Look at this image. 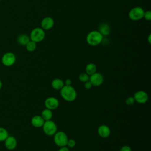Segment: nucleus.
<instances>
[{
	"instance_id": "obj_1",
	"label": "nucleus",
	"mask_w": 151,
	"mask_h": 151,
	"mask_svg": "<svg viewBox=\"0 0 151 151\" xmlns=\"http://www.w3.org/2000/svg\"><path fill=\"white\" fill-rule=\"evenodd\" d=\"M60 94L63 99L67 101H73L77 98V91L71 86L64 85L60 90Z\"/></svg>"
},
{
	"instance_id": "obj_2",
	"label": "nucleus",
	"mask_w": 151,
	"mask_h": 151,
	"mask_svg": "<svg viewBox=\"0 0 151 151\" xmlns=\"http://www.w3.org/2000/svg\"><path fill=\"white\" fill-rule=\"evenodd\" d=\"M103 40V36L97 30L89 32L86 37L87 43L90 46H97L99 45Z\"/></svg>"
},
{
	"instance_id": "obj_3",
	"label": "nucleus",
	"mask_w": 151,
	"mask_h": 151,
	"mask_svg": "<svg viewBox=\"0 0 151 151\" xmlns=\"http://www.w3.org/2000/svg\"><path fill=\"white\" fill-rule=\"evenodd\" d=\"M45 37V31L40 27L34 28L30 32L29 38L32 41L36 43L41 42Z\"/></svg>"
},
{
	"instance_id": "obj_4",
	"label": "nucleus",
	"mask_w": 151,
	"mask_h": 151,
	"mask_svg": "<svg viewBox=\"0 0 151 151\" xmlns=\"http://www.w3.org/2000/svg\"><path fill=\"white\" fill-rule=\"evenodd\" d=\"M42 129L46 135L51 136L57 132V126L54 121L49 120L44 122Z\"/></svg>"
},
{
	"instance_id": "obj_5",
	"label": "nucleus",
	"mask_w": 151,
	"mask_h": 151,
	"mask_svg": "<svg viewBox=\"0 0 151 151\" xmlns=\"http://www.w3.org/2000/svg\"><path fill=\"white\" fill-rule=\"evenodd\" d=\"M68 139L67 135L63 131L57 132L54 134V142L55 144L60 147L67 146Z\"/></svg>"
},
{
	"instance_id": "obj_6",
	"label": "nucleus",
	"mask_w": 151,
	"mask_h": 151,
	"mask_svg": "<svg viewBox=\"0 0 151 151\" xmlns=\"http://www.w3.org/2000/svg\"><path fill=\"white\" fill-rule=\"evenodd\" d=\"M145 11L140 6H135L129 12V17L132 21H139L143 18Z\"/></svg>"
},
{
	"instance_id": "obj_7",
	"label": "nucleus",
	"mask_w": 151,
	"mask_h": 151,
	"mask_svg": "<svg viewBox=\"0 0 151 151\" xmlns=\"http://www.w3.org/2000/svg\"><path fill=\"white\" fill-rule=\"evenodd\" d=\"M16 61V56L12 52H5L2 57L1 62L2 64L6 67H11L13 65Z\"/></svg>"
},
{
	"instance_id": "obj_8",
	"label": "nucleus",
	"mask_w": 151,
	"mask_h": 151,
	"mask_svg": "<svg viewBox=\"0 0 151 151\" xmlns=\"http://www.w3.org/2000/svg\"><path fill=\"white\" fill-rule=\"evenodd\" d=\"M133 97L135 101H136L138 103L140 104H144L146 103L149 99L148 95L146 93V92L143 91V90H139L137 91L134 96Z\"/></svg>"
},
{
	"instance_id": "obj_9",
	"label": "nucleus",
	"mask_w": 151,
	"mask_h": 151,
	"mask_svg": "<svg viewBox=\"0 0 151 151\" xmlns=\"http://www.w3.org/2000/svg\"><path fill=\"white\" fill-rule=\"evenodd\" d=\"M89 81L94 86H99L101 85L104 81L103 75L100 73L96 72L90 76Z\"/></svg>"
},
{
	"instance_id": "obj_10",
	"label": "nucleus",
	"mask_w": 151,
	"mask_h": 151,
	"mask_svg": "<svg viewBox=\"0 0 151 151\" xmlns=\"http://www.w3.org/2000/svg\"><path fill=\"white\" fill-rule=\"evenodd\" d=\"M44 105L45 108L52 110L59 106V101L54 97H49L45 99Z\"/></svg>"
},
{
	"instance_id": "obj_11",
	"label": "nucleus",
	"mask_w": 151,
	"mask_h": 151,
	"mask_svg": "<svg viewBox=\"0 0 151 151\" xmlns=\"http://www.w3.org/2000/svg\"><path fill=\"white\" fill-rule=\"evenodd\" d=\"M4 145L6 149L9 150H14L17 146V140L14 136H8L4 140Z\"/></svg>"
},
{
	"instance_id": "obj_12",
	"label": "nucleus",
	"mask_w": 151,
	"mask_h": 151,
	"mask_svg": "<svg viewBox=\"0 0 151 151\" xmlns=\"http://www.w3.org/2000/svg\"><path fill=\"white\" fill-rule=\"evenodd\" d=\"M54 25V21L52 18L50 17H46L44 18L41 22V28L45 30L51 29Z\"/></svg>"
},
{
	"instance_id": "obj_13",
	"label": "nucleus",
	"mask_w": 151,
	"mask_h": 151,
	"mask_svg": "<svg viewBox=\"0 0 151 151\" xmlns=\"http://www.w3.org/2000/svg\"><path fill=\"white\" fill-rule=\"evenodd\" d=\"M98 134L103 138L108 137L111 133L109 127L106 124L100 125L97 129Z\"/></svg>"
},
{
	"instance_id": "obj_14",
	"label": "nucleus",
	"mask_w": 151,
	"mask_h": 151,
	"mask_svg": "<svg viewBox=\"0 0 151 151\" xmlns=\"http://www.w3.org/2000/svg\"><path fill=\"white\" fill-rule=\"evenodd\" d=\"M45 120L43 119V118L41 117V116L40 115H35L34 116L31 120V124L37 128H40L42 127Z\"/></svg>"
},
{
	"instance_id": "obj_15",
	"label": "nucleus",
	"mask_w": 151,
	"mask_h": 151,
	"mask_svg": "<svg viewBox=\"0 0 151 151\" xmlns=\"http://www.w3.org/2000/svg\"><path fill=\"white\" fill-rule=\"evenodd\" d=\"M99 31L104 36H107L110 32V27L107 23L103 22L100 24L99 27Z\"/></svg>"
},
{
	"instance_id": "obj_16",
	"label": "nucleus",
	"mask_w": 151,
	"mask_h": 151,
	"mask_svg": "<svg viewBox=\"0 0 151 151\" xmlns=\"http://www.w3.org/2000/svg\"><path fill=\"white\" fill-rule=\"evenodd\" d=\"M30 38L29 36H28L27 34H20L18 36V37L17 38V42L21 45H24L25 46V45L30 41Z\"/></svg>"
},
{
	"instance_id": "obj_17",
	"label": "nucleus",
	"mask_w": 151,
	"mask_h": 151,
	"mask_svg": "<svg viewBox=\"0 0 151 151\" xmlns=\"http://www.w3.org/2000/svg\"><path fill=\"white\" fill-rule=\"evenodd\" d=\"M64 86V82L60 78H55L51 82V86L55 90H61Z\"/></svg>"
},
{
	"instance_id": "obj_18",
	"label": "nucleus",
	"mask_w": 151,
	"mask_h": 151,
	"mask_svg": "<svg viewBox=\"0 0 151 151\" xmlns=\"http://www.w3.org/2000/svg\"><path fill=\"white\" fill-rule=\"evenodd\" d=\"M85 70H86V73L88 75L91 76L96 72L97 67L95 64L90 63L87 64V65L86 66Z\"/></svg>"
},
{
	"instance_id": "obj_19",
	"label": "nucleus",
	"mask_w": 151,
	"mask_h": 151,
	"mask_svg": "<svg viewBox=\"0 0 151 151\" xmlns=\"http://www.w3.org/2000/svg\"><path fill=\"white\" fill-rule=\"evenodd\" d=\"M41 117L43 118V119L45 121L51 120L52 117V112L51 110H50L48 109L45 108L42 110L41 112Z\"/></svg>"
},
{
	"instance_id": "obj_20",
	"label": "nucleus",
	"mask_w": 151,
	"mask_h": 151,
	"mask_svg": "<svg viewBox=\"0 0 151 151\" xmlns=\"http://www.w3.org/2000/svg\"><path fill=\"white\" fill-rule=\"evenodd\" d=\"M8 136L9 134L7 130L4 127H0V142H4Z\"/></svg>"
},
{
	"instance_id": "obj_21",
	"label": "nucleus",
	"mask_w": 151,
	"mask_h": 151,
	"mask_svg": "<svg viewBox=\"0 0 151 151\" xmlns=\"http://www.w3.org/2000/svg\"><path fill=\"white\" fill-rule=\"evenodd\" d=\"M25 48L29 52H32L35 51V50L37 48V43L35 42L34 41H32L30 40L26 45H25Z\"/></svg>"
},
{
	"instance_id": "obj_22",
	"label": "nucleus",
	"mask_w": 151,
	"mask_h": 151,
	"mask_svg": "<svg viewBox=\"0 0 151 151\" xmlns=\"http://www.w3.org/2000/svg\"><path fill=\"white\" fill-rule=\"evenodd\" d=\"M89 78L90 76L88 75L86 73H82L78 76V80L83 83H86L89 81Z\"/></svg>"
},
{
	"instance_id": "obj_23",
	"label": "nucleus",
	"mask_w": 151,
	"mask_h": 151,
	"mask_svg": "<svg viewBox=\"0 0 151 151\" xmlns=\"http://www.w3.org/2000/svg\"><path fill=\"white\" fill-rule=\"evenodd\" d=\"M135 100H134V99L133 97V96H129V97H127L126 100H125V103L127 105H129V106H130V105H132L134 103Z\"/></svg>"
},
{
	"instance_id": "obj_24",
	"label": "nucleus",
	"mask_w": 151,
	"mask_h": 151,
	"mask_svg": "<svg viewBox=\"0 0 151 151\" xmlns=\"http://www.w3.org/2000/svg\"><path fill=\"white\" fill-rule=\"evenodd\" d=\"M76 142L74 139H68V141L67 143V146H68V147L73 148L76 146Z\"/></svg>"
},
{
	"instance_id": "obj_25",
	"label": "nucleus",
	"mask_w": 151,
	"mask_h": 151,
	"mask_svg": "<svg viewBox=\"0 0 151 151\" xmlns=\"http://www.w3.org/2000/svg\"><path fill=\"white\" fill-rule=\"evenodd\" d=\"M143 18L147 20V21H150L151 20V12L150 11H145Z\"/></svg>"
},
{
	"instance_id": "obj_26",
	"label": "nucleus",
	"mask_w": 151,
	"mask_h": 151,
	"mask_svg": "<svg viewBox=\"0 0 151 151\" xmlns=\"http://www.w3.org/2000/svg\"><path fill=\"white\" fill-rule=\"evenodd\" d=\"M84 88H85L86 89L88 90V89H90V88L92 87L93 85H92V84L91 83V82H90V81H88L84 83Z\"/></svg>"
},
{
	"instance_id": "obj_27",
	"label": "nucleus",
	"mask_w": 151,
	"mask_h": 151,
	"mask_svg": "<svg viewBox=\"0 0 151 151\" xmlns=\"http://www.w3.org/2000/svg\"><path fill=\"white\" fill-rule=\"evenodd\" d=\"M120 151H132V149L130 146L125 145L120 148Z\"/></svg>"
},
{
	"instance_id": "obj_28",
	"label": "nucleus",
	"mask_w": 151,
	"mask_h": 151,
	"mask_svg": "<svg viewBox=\"0 0 151 151\" xmlns=\"http://www.w3.org/2000/svg\"><path fill=\"white\" fill-rule=\"evenodd\" d=\"M58 151H70V149L67 146H65L60 147V148Z\"/></svg>"
},
{
	"instance_id": "obj_29",
	"label": "nucleus",
	"mask_w": 151,
	"mask_h": 151,
	"mask_svg": "<svg viewBox=\"0 0 151 151\" xmlns=\"http://www.w3.org/2000/svg\"><path fill=\"white\" fill-rule=\"evenodd\" d=\"M64 85L65 86H71V80L69 78L66 79L64 82Z\"/></svg>"
},
{
	"instance_id": "obj_30",
	"label": "nucleus",
	"mask_w": 151,
	"mask_h": 151,
	"mask_svg": "<svg viewBox=\"0 0 151 151\" xmlns=\"http://www.w3.org/2000/svg\"><path fill=\"white\" fill-rule=\"evenodd\" d=\"M150 38H151V35H150V34H149V35H148V37H147L148 42H149V44H150V42H151V41H150Z\"/></svg>"
},
{
	"instance_id": "obj_31",
	"label": "nucleus",
	"mask_w": 151,
	"mask_h": 151,
	"mask_svg": "<svg viewBox=\"0 0 151 151\" xmlns=\"http://www.w3.org/2000/svg\"><path fill=\"white\" fill-rule=\"evenodd\" d=\"M2 86H3V84H2V81L0 80V90L2 88Z\"/></svg>"
},
{
	"instance_id": "obj_32",
	"label": "nucleus",
	"mask_w": 151,
	"mask_h": 151,
	"mask_svg": "<svg viewBox=\"0 0 151 151\" xmlns=\"http://www.w3.org/2000/svg\"><path fill=\"white\" fill-rule=\"evenodd\" d=\"M0 1H1V0H0Z\"/></svg>"
}]
</instances>
